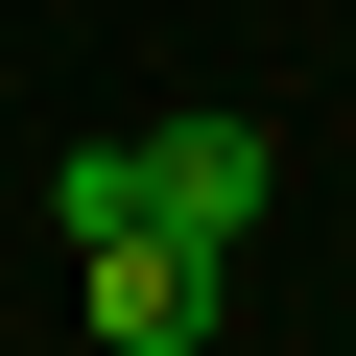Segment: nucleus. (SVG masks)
I'll return each instance as SVG.
<instances>
[{
  "mask_svg": "<svg viewBox=\"0 0 356 356\" xmlns=\"http://www.w3.org/2000/svg\"><path fill=\"white\" fill-rule=\"evenodd\" d=\"M261 191H285V143H261L238 95H191V119H143V214H166V238H214V261H238V238H261Z\"/></svg>",
  "mask_w": 356,
  "mask_h": 356,
  "instance_id": "obj_1",
  "label": "nucleus"
},
{
  "mask_svg": "<svg viewBox=\"0 0 356 356\" xmlns=\"http://www.w3.org/2000/svg\"><path fill=\"white\" fill-rule=\"evenodd\" d=\"M72 309L119 332V356H191L238 285H214V238H166V214H119V238H72Z\"/></svg>",
  "mask_w": 356,
  "mask_h": 356,
  "instance_id": "obj_2",
  "label": "nucleus"
}]
</instances>
